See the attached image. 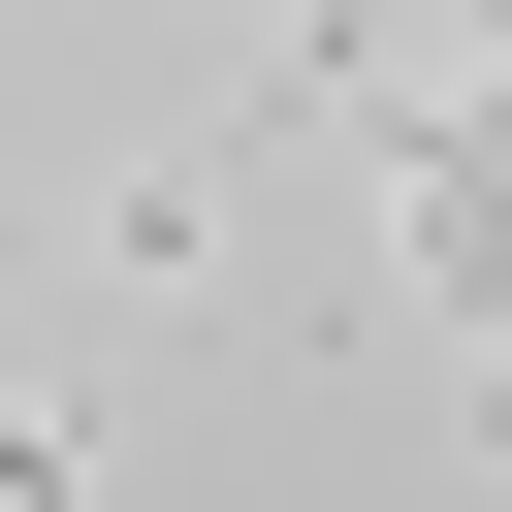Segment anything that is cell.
Returning a JSON list of instances; mask_svg holds the SVG:
<instances>
[{"label":"cell","instance_id":"6da1fadb","mask_svg":"<svg viewBox=\"0 0 512 512\" xmlns=\"http://www.w3.org/2000/svg\"><path fill=\"white\" fill-rule=\"evenodd\" d=\"M480 96H512V0H480Z\"/></svg>","mask_w":512,"mask_h":512},{"label":"cell","instance_id":"7a4b0ae2","mask_svg":"<svg viewBox=\"0 0 512 512\" xmlns=\"http://www.w3.org/2000/svg\"><path fill=\"white\" fill-rule=\"evenodd\" d=\"M288 32H320V0H288Z\"/></svg>","mask_w":512,"mask_h":512}]
</instances>
